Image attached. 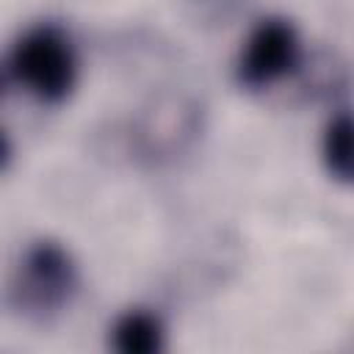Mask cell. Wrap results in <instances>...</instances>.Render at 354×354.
Returning a JSON list of instances; mask_svg holds the SVG:
<instances>
[{
    "label": "cell",
    "instance_id": "1",
    "mask_svg": "<svg viewBox=\"0 0 354 354\" xmlns=\"http://www.w3.org/2000/svg\"><path fill=\"white\" fill-rule=\"evenodd\" d=\"M77 290V266L72 254L50 238L33 241L8 282V307L30 321H50Z\"/></svg>",
    "mask_w": 354,
    "mask_h": 354
},
{
    "label": "cell",
    "instance_id": "2",
    "mask_svg": "<svg viewBox=\"0 0 354 354\" xmlns=\"http://www.w3.org/2000/svg\"><path fill=\"white\" fill-rule=\"evenodd\" d=\"M8 77L41 102H64L77 80V55L64 28L41 22L25 30L8 53Z\"/></svg>",
    "mask_w": 354,
    "mask_h": 354
},
{
    "label": "cell",
    "instance_id": "3",
    "mask_svg": "<svg viewBox=\"0 0 354 354\" xmlns=\"http://www.w3.org/2000/svg\"><path fill=\"white\" fill-rule=\"evenodd\" d=\"M299 58H301V41L296 28L282 17H268L257 22L254 30L249 33L235 66V77L243 88L260 91L290 75Z\"/></svg>",
    "mask_w": 354,
    "mask_h": 354
},
{
    "label": "cell",
    "instance_id": "4",
    "mask_svg": "<svg viewBox=\"0 0 354 354\" xmlns=\"http://www.w3.org/2000/svg\"><path fill=\"white\" fill-rule=\"evenodd\" d=\"M163 321L149 310H127L111 329V343L122 354H155L163 348Z\"/></svg>",
    "mask_w": 354,
    "mask_h": 354
},
{
    "label": "cell",
    "instance_id": "5",
    "mask_svg": "<svg viewBox=\"0 0 354 354\" xmlns=\"http://www.w3.org/2000/svg\"><path fill=\"white\" fill-rule=\"evenodd\" d=\"M321 158L337 183L354 185V111H340L329 119L321 138Z\"/></svg>",
    "mask_w": 354,
    "mask_h": 354
}]
</instances>
